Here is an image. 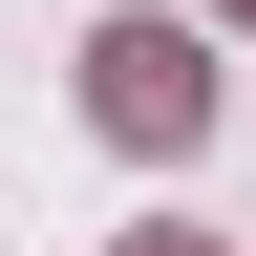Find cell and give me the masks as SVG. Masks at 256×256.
<instances>
[{"mask_svg": "<svg viewBox=\"0 0 256 256\" xmlns=\"http://www.w3.org/2000/svg\"><path fill=\"white\" fill-rule=\"evenodd\" d=\"M86 107H107L128 150H192V128H214V64H192V22H107V43H86Z\"/></svg>", "mask_w": 256, "mask_h": 256, "instance_id": "obj_1", "label": "cell"}, {"mask_svg": "<svg viewBox=\"0 0 256 256\" xmlns=\"http://www.w3.org/2000/svg\"><path fill=\"white\" fill-rule=\"evenodd\" d=\"M150 256H171V235H150Z\"/></svg>", "mask_w": 256, "mask_h": 256, "instance_id": "obj_2", "label": "cell"}]
</instances>
